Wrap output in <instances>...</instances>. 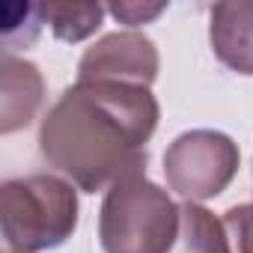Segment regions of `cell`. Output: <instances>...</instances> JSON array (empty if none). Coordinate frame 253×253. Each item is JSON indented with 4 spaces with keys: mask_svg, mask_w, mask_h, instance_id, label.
Listing matches in <instances>:
<instances>
[{
    "mask_svg": "<svg viewBox=\"0 0 253 253\" xmlns=\"http://www.w3.org/2000/svg\"><path fill=\"white\" fill-rule=\"evenodd\" d=\"M179 235V206L143 170L116 179L98 211L104 253H170Z\"/></svg>",
    "mask_w": 253,
    "mask_h": 253,
    "instance_id": "obj_2",
    "label": "cell"
},
{
    "mask_svg": "<svg viewBox=\"0 0 253 253\" xmlns=\"http://www.w3.org/2000/svg\"><path fill=\"white\" fill-rule=\"evenodd\" d=\"M42 18L60 42H81L101 27V3H42Z\"/></svg>",
    "mask_w": 253,
    "mask_h": 253,
    "instance_id": "obj_9",
    "label": "cell"
},
{
    "mask_svg": "<svg viewBox=\"0 0 253 253\" xmlns=\"http://www.w3.org/2000/svg\"><path fill=\"white\" fill-rule=\"evenodd\" d=\"M238 146L223 131L197 128L179 134L164 152V176L170 191L185 203H203L226 191L238 173Z\"/></svg>",
    "mask_w": 253,
    "mask_h": 253,
    "instance_id": "obj_4",
    "label": "cell"
},
{
    "mask_svg": "<svg viewBox=\"0 0 253 253\" xmlns=\"http://www.w3.org/2000/svg\"><path fill=\"white\" fill-rule=\"evenodd\" d=\"M158 78V48L137 30H122L98 39L78 66V81H107L149 86Z\"/></svg>",
    "mask_w": 253,
    "mask_h": 253,
    "instance_id": "obj_5",
    "label": "cell"
},
{
    "mask_svg": "<svg viewBox=\"0 0 253 253\" xmlns=\"http://www.w3.org/2000/svg\"><path fill=\"white\" fill-rule=\"evenodd\" d=\"M149 86L78 81L39 128L42 158L86 194L146 167V143L158 128Z\"/></svg>",
    "mask_w": 253,
    "mask_h": 253,
    "instance_id": "obj_1",
    "label": "cell"
},
{
    "mask_svg": "<svg viewBox=\"0 0 253 253\" xmlns=\"http://www.w3.org/2000/svg\"><path fill=\"white\" fill-rule=\"evenodd\" d=\"M45 95L42 75L33 63L3 54L0 63V131L12 134L33 122Z\"/></svg>",
    "mask_w": 253,
    "mask_h": 253,
    "instance_id": "obj_7",
    "label": "cell"
},
{
    "mask_svg": "<svg viewBox=\"0 0 253 253\" xmlns=\"http://www.w3.org/2000/svg\"><path fill=\"white\" fill-rule=\"evenodd\" d=\"M0 226H3L6 253H42L60 247L78 226L75 185L51 173L3 182Z\"/></svg>",
    "mask_w": 253,
    "mask_h": 253,
    "instance_id": "obj_3",
    "label": "cell"
},
{
    "mask_svg": "<svg viewBox=\"0 0 253 253\" xmlns=\"http://www.w3.org/2000/svg\"><path fill=\"white\" fill-rule=\"evenodd\" d=\"M170 253H229L223 220H217L200 203L179 206V235Z\"/></svg>",
    "mask_w": 253,
    "mask_h": 253,
    "instance_id": "obj_8",
    "label": "cell"
},
{
    "mask_svg": "<svg viewBox=\"0 0 253 253\" xmlns=\"http://www.w3.org/2000/svg\"><path fill=\"white\" fill-rule=\"evenodd\" d=\"M220 220L229 238V253H253V203L232 206Z\"/></svg>",
    "mask_w": 253,
    "mask_h": 253,
    "instance_id": "obj_10",
    "label": "cell"
},
{
    "mask_svg": "<svg viewBox=\"0 0 253 253\" xmlns=\"http://www.w3.org/2000/svg\"><path fill=\"white\" fill-rule=\"evenodd\" d=\"M209 39L214 57L238 72L253 78V0H226L211 6Z\"/></svg>",
    "mask_w": 253,
    "mask_h": 253,
    "instance_id": "obj_6",
    "label": "cell"
},
{
    "mask_svg": "<svg viewBox=\"0 0 253 253\" xmlns=\"http://www.w3.org/2000/svg\"><path fill=\"white\" fill-rule=\"evenodd\" d=\"M164 9H167V3H131V0H122V3H110V6H107V12H110L116 21L128 24V27L149 24V21H155Z\"/></svg>",
    "mask_w": 253,
    "mask_h": 253,
    "instance_id": "obj_11",
    "label": "cell"
}]
</instances>
